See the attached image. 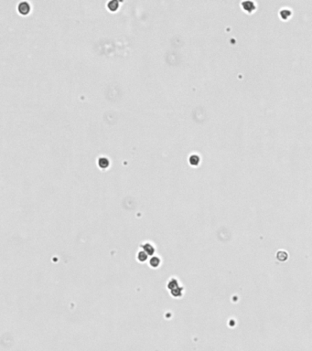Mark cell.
I'll use <instances>...</instances> for the list:
<instances>
[{
    "label": "cell",
    "instance_id": "cell-4",
    "mask_svg": "<svg viewBox=\"0 0 312 351\" xmlns=\"http://www.w3.org/2000/svg\"><path fill=\"white\" fill-rule=\"evenodd\" d=\"M160 263H161V261H160V259H159L158 256L152 257L151 259H150V261H149V265L151 266V267H153V268H156V267L159 266Z\"/></svg>",
    "mask_w": 312,
    "mask_h": 351
},
{
    "label": "cell",
    "instance_id": "cell-3",
    "mask_svg": "<svg viewBox=\"0 0 312 351\" xmlns=\"http://www.w3.org/2000/svg\"><path fill=\"white\" fill-rule=\"evenodd\" d=\"M242 5H243V8L248 12H252L253 10L254 9V7H256V6H254V3L252 2V1H243L242 3Z\"/></svg>",
    "mask_w": 312,
    "mask_h": 351
},
{
    "label": "cell",
    "instance_id": "cell-7",
    "mask_svg": "<svg viewBox=\"0 0 312 351\" xmlns=\"http://www.w3.org/2000/svg\"><path fill=\"white\" fill-rule=\"evenodd\" d=\"M199 162H200V157L198 156H196V154H192V156L190 157V163L191 165H193V166L198 165Z\"/></svg>",
    "mask_w": 312,
    "mask_h": 351
},
{
    "label": "cell",
    "instance_id": "cell-8",
    "mask_svg": "<svg viewBox=\"0 0 312 351\" xmlns=\"http://www.w3.org/2000/svg\"><path fill=\"white\" fill-rule=\"evenodd\" d=\"M108 7H109V9H111V10H116L118 7V2L116 1V0L110 1L108 3Z\"/></svg>",
    "mask_w": 312,
    "mask_h": 351
},
{
    "label": "cell",
    "instance_id": "cell-1",
    "mask_svg": "<svg viewBox=\"0 0 312 351\" xmlns=\"http://www.w3.org/2000/svg\"><path fill=\"white\" fill-rule=\"evenodd\" d=\"M141 247L143 248V251L145 252H147V254L149 256H152L155 253V248L151 243H149V242H145V243L141 245Z\"/></svg>",
    "mask_w": 312,
    "mask_h": 351
},
{
    "label": "cell",
    "instance_id": "cell-2",
    "mask_svg": "<svg viewBox=\"0 0 312 351\" xmlns=\"http://www.w3.org/2000/svg\"><path fill=\"white\" fill-rule=\"evenodd\" d=\"M29 10H30V7H29V5L27 2H21V3H19V5H18V11L21 13V14H23V15L28 14V13L29 12Z\"/></svg>",
    "mask_w": 312,
    "mask_h": 351
},
{
    "label": "cell",
    "instance_id": "cell-9",
    "mask_svg": "<svg viewBox=\"0 0 312 351\" xmlns=\"http://www.w3.org/2000/svg\"><path fill=\"white\" fill-rule=\"evenodd\" d=\"M280 14H281V17H282L283 18H288L290 16L291 12L289 11L288 9H283L282 11L280 12Z\"/></svg>",
    "mask_w": 312,
    "mask_h": 351
},
{
    "label": "cell",
    "instance_id": "cell-5",
    "mask_svg": "<svg viewBox=\"0 0 312 351\" xmlns=\"http://www.w3.org/2000/svg\"><path fill=\"white\" fill-rule=\"evenodd\" d=\"M148 255L147 254V252H145L144 251H140L137 253V260L140 262H145L148 260Z\"/></svg>",
    "mask_w": 312,
    "mask_h": 351
},
{
    "label": "cell",
    "instance_id": "cell-6",
    "mask_svg": "<svg viewBox=\"0 0 312 351\" xmlns=\"http://www.w3.org/2000/svg\"><path fill=\"white\" fill-rule=\"evenodd\" d=\"M98 163H99V166L102 168H105V167H107L109 166V161H108V159L105 158V157H101L99 159V161H98Z\"/></svg>",
    "mask_w": 312,
    "mask_h": 351
}]
</instances>
